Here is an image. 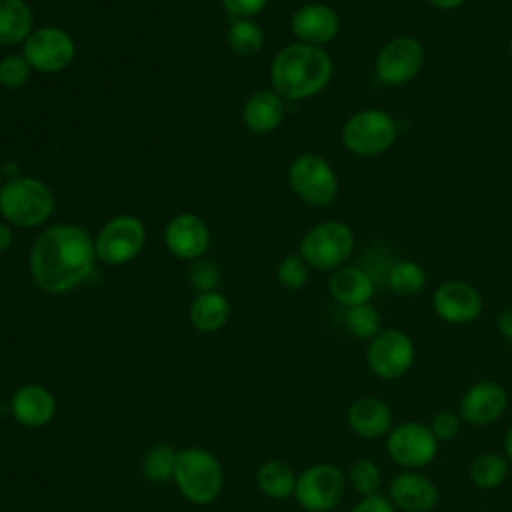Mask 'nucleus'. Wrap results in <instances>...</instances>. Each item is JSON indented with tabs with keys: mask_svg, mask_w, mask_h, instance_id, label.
<instances>
[{
	"mask_svg": "<svg viewBox=\"0 0 512 512\" xmlns=\"http://www.w3.org/2000/svg\"><path fill=\"white\" fill-rule=\"evenodd\" d=\"M94 238L76 224H54L40 232L30 248V276L48 294L80 286L94 268Z\"/></svg>",
	"mask_w": 512,
	"mask_h": 512,
	"instance_id": "obj_1",
	"label": "nucleus"
},
{
	"mask_svg": "<svg viewBox=\"0 0 512 512\" xmlns=\"http://www.w3.org/2000/svg\"><path fill=\"white\" fill-rule=\"evenodd\" d=\"M332 72V58L322 46L294 42L274 56L270 82L284 100H306L330 84Z\"/></svg>",
	"mask_w": 512,
	"mask_h": 512,
	"instance_id": "obj_2",
	"label": "nucleus"
},
{
	"mask_svg": "<svg viewBox=\"0 0 512 512\" xmlns=\"http://www.w3.org/2000/svg\"><path fill=\"white\" fill-rule=\"evenodd\" d=\"M54 206L52 190L38 178L14 176L0 188V214L12 226H40L52 216Z\"/></svg>",
	"mask_w": 512,
	"mask_h": 512,
	"instance_id": "obj_3",
	"label": "nucleus"
},
{
	"mask_svg": "<svg viewBox=\"0 0 512 512\" xmlns=\"http://www.w3.org/2000/svg\"><path fill=\"white\" fill-rule=\"evenodd\" d=\"M174 482L186 500L194 504H210L220 496L224 472L214 454L192 446L178 450Z\"/></svg>",
	"mask_w": 512,
	"mask_h": 512,
	"instance_id": "obj_4",
	"label": "nucleus"
},
{
	"mask_svg": "<svg viewBox=\"0 0 512 512\" xmlns=\"http://www.w3.org/2000/svg\"><path fill=\"white\" fill-rule=\"evenodd\" d=\"M396 120L378 108H368L352 114L342 126V144L356 156H380L396 140Z\"/></svg>",
	"mask_w": 512,
	"mask_h": 512,
	"instance_id": "obj_5",
	"label": "nucleus"
},
{
	"mask_svg": "<svg viewBox=\"0 0 512 512\" xmlns=\"http://www.w3.org/2000/svg\"><path fill=\"white\" fill-rule=\"evenodd\" d=\"M354 242L350 226L338 220H328L304 234L298 254L314 270H336L352 256Z\"/></svg>",
	"mask_w": 512,
	"mask_h": 512,
	"instance_id": "obj_6",
	"label": "nucleus"
},
{
	"mask_svg": "<svg viewBox=\"0 0 512 512\" xmlns=\"http://www.w3.org/2000/svg\"><path fill=\"white\" fill-rule=\"evenodd\" d=\"M290 188L312 206H328L338 196V176L330 162L314 152L296 156L288 168Z\"/></svg>",
	"mask_w": 512,
	"mask_h": 512,
	"instance_id": "obj_7",
	"label": "nucleus"
},
{
	"mask_svg": "<svg viewBox=\"0 0 512 512\" xmlns=\"http://www.w3.org/2000/svg\"><path fill=\"white\" fill-rule=\"evenodd\" d=\"M146 242L142 220L130 214H120L104 222L94 238L96 258L108 266H122L134 260Z\"/></svg>",
	"mask_w": 512,
	"mask_h": 512,
	"instance_id": "obj_8",
	"label": "nucleus"
},
{
	"mask_svg": "<svg viewBox=\"0 0 512 512\" xmlns=\"http://www.w3.org/2000/svg\"><path fill=\"white\" fill-rule=\"evenodd\" d=\"M416 348L412 338L398 328H382L366 348L368 368L382 380L402 378L414 364Z\"/></svg>",
	"mask_w": 512,
	"mask_h": 512,
	"instance_id": "obj_9",
	"label": "nucleus"
},
{
	"mask_svg": "<svg viewBox=\"0 0 512 512\" xmlns=\"http://www.w3.org/2000/svg\"><path fill=\"white\" fill-rule=\"evenodd\" d=\"M438 440L430 426L422 422H402L392 426L386 436V452L390 460L404 470H420L438 456Z\"/></svg>",
	"mask_w": 512,
	"mask_h": 512,
	"instance_id": "obj_10",
	"label": "nucleus"
},
{
	"mask_svg": "<svg viewBox=\"0 0 512 512\" xmlns=\"http://www.w3.org/2000/svg\"><path fill=\"white\" fill-rule=\"evenodd\" d=\"M348 478L334 464H314L296 478L294 498L308 512L332 510L346 492Z\"/></svg>",
	"mask_w": 512,
	"mask_h": 512,
	"instance_id": "obj_11",
	"label": "nucleus"
},
{
	"mask_svg": "<svg viewBox=\"0 0 512 512\" xmlns=\"http://www.w3.org/2000/svg\"><path fill=\"white\" fill-rule=\"evenodd\" d=\"M22 56L28 60L32 70L42 74H54L66 70L74 56L76 44L72 36L58 26H40L24 40Z\"/></svg>",
	"mask_w": 512,
	"mask_h": 512,
	"instance_id": "obj_12",
	"label": "nucleus"
},
{
	"mask_svg": "<svg viewBox=\"0 0 512 512\" xmlns=\"http://www.w3.org/2000/svg\"><path fill=\"white\" fill-rule=\"evenodd\" d=\"M424 46L414 36H396L376 54L374 70L380 82L402 86L418 76L424 66Z\"/></svg>",
	"mask_w": 512,
	"mask_h": 512,
	"instance_id": "obj_13",
	"label": "nucleus"
},
{
	"mask_svg": "<svg viewBox=\"0 0 512 512\" xmlns=\"http://www.w3.org/2000/svg\"><path fill=\"white\" fill-rule=\"evenodd\" d=\"M432 308L448 324H470L484 308L480 292L464 280H446L432 294Z\"/></svg>",
	"mask_w": 512,
	"mask_h": 512,
	"instance_id": "obj_14",
	"label": "nucleus"
},
{
	"mask_svg": "<svg viewBox=\"0 0 512 512\" xmlns=\"http://www.w3.org/2000/svg\"><path fill=\"white\" fill-rule=\"evenodd\" d=\"M508 406V394L494 380H480L466 388L460 398L458 414L472 426H490L502 418Z\"/></svg>",
	"mask_w": 512,
	"mask_h": 512,
	"instance_id": "obj_15",
	"label": "nucleus"
},
{
	"mask_svg": "<svg viewBox=\"0 0 512 512\" xmlns=\"http://www.w3.org/2000/svg\"><path fill=\"white\" fill-rule=\"evenodd\" d=\"M164 244L172 256L194 262L208 250L210 232L200 216L182 212L168 222L164 230Z\"/></svg>",
	"mask_w": 512,
	"mask_h": 512,
	"instance_id": "obj_16",
	"label": "nucleus"
},
{
	"mask_svg": "<svg viewBox=\"0 0 512 512\" xmlns=\"http://www.w3.org/2000/svg\"><path fill=\"white\" fill-rule=\"evenodd\" d=\"M388 498L402 512H432L438 504V488L418 470H404L390 480Z\"/></svg>",
	"mask_w": 512,
	"mask_h": 512,
	"instance_id": "obj_17",
	"label": "nucleus"
},
{
	"mask_svg": "<svg viewBox=\"0 0 512 512\" xmlns=\"http://www.w3.org/2000/svg\"><path fill=\"white\" fill-rule=\"evenodd\" d=\"M294 36L312 46H324L332 42L340 32V16L328 4L312 2L300 6L290 20Z\"/></svg>",
	"mask_w": 512,
	"mask_h": 512,
	"instance_id": "obj_18",
	"label": "nucleus"
},
{
	"mask_svg": "<svg viewBox=\"0 0 512 512\" xmlns=\"http://www.w3.org/2000/svg\"><path fill=\"white\" fill-rule=\"evenodd\" d=\"M392 420V408L378 396H360L348 406L346 412V422L350 430L364 440L388 436V432L392 430Z\"/></svg>",
	"mask_w": 512,
	"mask_h": 512,
	"instance_id": "obj_19",
	"label": "nucleus"
},
{
	"mask_svg": "<svg viewBox=\"0 0 512 512\" xmlns=\"http://www.w3.org/2000/svg\"><path fill=\"white\" fill-rule=\"evenodd\" d=\"M10 410L18 424L40 428L52 420L56 412V400L48 388L40 384H24L12 394Z\"/></svg>",
	"mask_w": 512,
	"mask_h": 512,
	"instance_id": "obj_20",
	"label": "nucleus"
},
{
	"mask_svg": "<svg viewBox=\"0 0 512 512\" xmlns=\"http://www.w3.org/2000/svg\"><path fill=\"white\" fill-rule=\"evenodd\" d=\"M328 290L346 308L368 304L374 294V278L360 266H340L330 276Z\"/></svg>",
	"mask_w": 512,
	"mask_h": 512,
	"instance_id": "obj_21",
	"label": "nucleus"
},
{
	"mask_svg": "<svg viewBox=\"0 0 512 512\" xmlns=\"http://www.w3.org/2000/svg\"><path fill=\"white\" fill-rule=\"evenodd\" d=\"M284 120V98L274 90L254 92L242 106V122L254 134H270Z\"/></svg>",
	"mask_w": 512,
	"mask_h": 512,
	"instance_id": "obj_22",
	"label": "nucleus"
},
{
	"mask_svg": "<svg viewBox=\"0 0 512 512\" xmlns=\"http://www.w3.org/2000/svg\"><path fill=\"white\" fill-rule=\"evenodd\" d=\"M230 318V302L224 294L212 290L198 294L190 304V324L198 332H216Z\"/></svg>",
	"mask_w": 512,
	"mask_h": 512,
	"instance_id": "obj_23",
	"label": "nucleus"
},
{
	"mask_svg": "<svg viewBox=\"0 0 512 512\" xmlns=\"http://www.w3.org/2000/svg\"><path fill=\"white\" fill-rule=\"evenodd\" d=\"M34 30V14L24 0H0V46L24 42Z\"/></svg>",
	"mask_w": 512,
	"mask_h": 512,
	"instance_id": "obj_24",
	"label": "nucleus"
},
{
	"mask_svg": "<svg viewBox=\"0 0 512 512\" xmlns=\"http://www.w3.org/2000/svg\"><path fill=\"white\" fill-rule=\"evenodd\" d=\"M296 474L292 468L282 460H268L258 468L256 484L258 490L272 498V500H284L288 496H294L296 488Z\"/></svg>",
	"mask_w": 512,
	"mask_h": 512,
	"instance_id": "obj_25",
	"label": "nucleus"
},
{
	"mask_svg": "<svg viewBox=\"0 0 512 512\" xmlns=\"http://www.w3.org/2000/svg\"><path fill=\"white\" fill-rule=\"evenodd\" d=\"M510 470V462L504 454L484 452L470 464V480L480 490H494L504 484Z\"/></svg>",
	"mask_w": 512,
	"mask_h": 512,
	"instance_id": "obj_26",
	"label": "nucleus"
},
{
	"mask_svg": "<svg viewBox=\"0 0 512 512\" xmlns=\"http://www.w3.org/2000/svg\"><path fill=\"white\" fill-rule=\"evenodd\" d=\"M386 286L402 298L416 296L426 286V272L414 260H398L386 270Z\"/></svg>",
	"mask_w": 512,
	"mask_h": 512,
	"instance_id": "obj_27",
	"label": "nucleus"
},
{
	"mask_svg": "<svg viewBox=\"0 0 512 512\" xmlns=\"http://www.w3.org/2000/svg\"><path fill=\"white\" fill-rule=\"evenodd\" d=\"M226 42L238 56H254L264 46V30L254 18H234L228 26Z\"/></svg>",
	"mask_w": 512,
	"mask_h": 512,
	"instance_id": "obj_28",
	"label": "nucleus"
},
{
	"mask_svg": "<svg viewBox=\"0 0 512 512\" xmlns=\"http://www.w3.org/2000/svg\"><path fill=\"white\" fill-rule=\"evenodd\" d=\"M344 324L354 338L372 340L382 330V316L370 302L358 304V306L346 308Z\"/></svg>",
	"mask_w": 512,
	"mask_h": 512,
	"instance_id": "obj_29",
	"label": "nucleus"
},
{
	"mask_svg": "<svg viewBox=\"0 0 512 512\" xmlns=\"http://www.w3.org/2000/svg\"><path fill=\"white\" fill-rule=\"evenodd\" d=\"M176 450L168 444H156L152 446L144 460H142V472L152 482H166L174 478V466H176Z\"/></svg>",
	"mask_w": 512,
	"mask_h": 512,
	"instance_id": "obj_30",
	"label": "nucleus"
},
{
	"mask_svg": "<svg viewBox=\"0 0 512 512\" xmlns=\"http://www.w3.org/2000/svg\"><path fill=\"white\" fill-rule=\"evenodd\" d=\"M348 482L362 496L376 494L380 490V486H382V470H380V466L374 460L360 458V460H356L350 466Z\"/></svg>",
	"mask_w": 512,
	"mask_h": 512,
	"instance_id": "obj_31",
	"label": "nucleus"
},
{
	"mask_svg": "<svg viewBox=\"0 0 512 512\" xmlns=\"http://www.w3.org/2000/svg\"><path fill=\"white\" fill-rule=\"evenodd\" d=\"M32 76V66L22 54H8L0 58V84L8 90L22 88Z\"/></svg>",
	"mask_w": 512,
	"mask_h": 512,
	"instance_id": "obj_32",
	"label": "nucleus"
},
{
	"mask_svg": "<svg viewBox=\"0 0 512 512\" xmlns=\"http://www.w3.org/2000/svg\"><path fill=\"white\" fill-rule=\"evenodd\" d=\"M308 274H310V266L300 254L286 256L276 270L278 282L288 290H302L308 282Z\"/></svg>",
	"mask_w": 512,
	"mask_h": 512,
	"instance_id": "obj_33",
	"label": "nucleus"
},
{
	"mask_svg": "<svg viewBox=\"0 0 512 512\" xmlns=\"http://www.w3.org/2000/svg\"><path fill=\"white\" fill-rule=\"evenodd\" d=\"M188 280H190V286L198 294L212 292V290H216V286L220 282V270L212 260L198 258L192 262V266L188 270Z\"/></svg>",
	"mask_w": 512,
	"mask_h": 512,
	"instance_id": "obj_34",
	"label": "nucleus"
},
{
	"mask_svg": "<svg viewBox=\"0 0 512 512\" xmlns=\"http://www.w3.org/2000/svg\"><path fill=\"white\" fill-rule=\"evenodd\" d=\"M430 430L436 436L438 442H450L460 434L462 428V418L458 412L452 410H440L432 416L430 420Z\"/></svg>",
	"mask_w": 512,
	"mask_h": 512,
	"instance_id": "obj_35",
	"label": "nucleus"
},
{
	"mask_svg": "<svg viewBox=\"0 0 512 512\" xmlns=\"http://www.w3.org/2000/svg\"><path fill=\"white\" fill-rule=\"evenodd\" d=\"M220 2H222V8L232 18H254L268 4V0H220Z\"/></svg>",
	"mask_w": 512,
	"mask_h": 512,
	"instance_id": "obj_36",
	"label": "nucleus"
},
{
	"mask_svg": "<svg viewBox=\"0 0 512 512\" xmlns=\"http://www.w3.org/2000/svg\"><path fill=\"white\" fill-rule=\"evenodd\" d=\"M350 512H396V506L388 496L376 492L370 496H362Z\"/></svg>",
	"mask_w": 512,
	"mask_h": 512,
	"instance_id": "obj_37",
	"label": "nucleus"
},
{
	"mask_svg": "<svg viewBox=\"0 0 512 512\" xmlns=\"http://www.w3.org/2000/svg\"><path fill=\"white\" fill-rule=\"evenodd\" d=\"M496 326H498V332L512 342V308H504L500 310L498 318H496Z\"/></svg>",
	"mask_w": 512,
	"mask_h": 512,
	"instance_id": "obj_38",
	"label": "nucleus"
},
{
	"mask_svg": "<svg viewBox=\"0 0 512 512\" xmlns=\"http://www.w3.org/2000/svg\"><path fill=\"white\" fill-rule=\"evenodd\" d=\"M14 234L8 222H0V252H6L12 246Z\"/></svg>",
	"mask_w": 512,
	"mask_h": 512,
	"instance_id": "obj_39",
	"label": "nucleus"
},
{
	"mask_svg": "<svg viewBox=\"0 0 512 512\" xmlns=\"http://www.w3.org/2000/svg\"><path fill=\"white\" fill-rule=\"evenodd\" d=\"M430 6L438 8V10H456L460 8L466 0H426Z\"/></svg>",
	"mask_w": 512,
	"mask_h": 512,
	"instance_id": "obj_40",
	"label": "nucleus"
},
{
	"mask_svg": "<svg viewBox=\"0 0 512 512\" xmlns=\"http://www.w3.org/2000/svg\"><path fill=\"white\" fill-rule=\"evenodd\" d=\"M504 456L508 458V462L512 464V424L508 426V430H506V434H504Z\"/></svg>",
	"mask_w": 512,
	"mask_h": 512,
	"instance_id": "obj_41",
	"label": "nucleus"
},
{
	"mask_svg": "<svg viewBox=\"0 0 512 512\" xmlns=\"http://www.w3.org/2000/svg\"><path fill=\"white\" fill-rule=\"evenodd\" d=\"M4 186V182H2V172H0V188Z\"/></svg>",
	"mask_w": 512,
	"mask_h": 512,
	"instance_id": "obj_42",
	"label": "nucleus"
},
{
	"mask_svg": "<svg viewBox=\"0 0 512 512\" xmlns=\"http://www.w3.org/2000/svg\"><path fill=\"white\" fill-rule=\"evenodd\" d=\"M508 50H510V56H512V40H510V46H508Z\"/></svg>",
	"mask_w": 512,
	"mask_h": 512,
	"instance_id": "obj_43",
	"label": "nucleus"
}]
</instances>
